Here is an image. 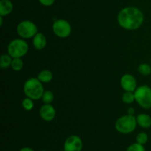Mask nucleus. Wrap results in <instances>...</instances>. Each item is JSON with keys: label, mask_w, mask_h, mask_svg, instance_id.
I'll list each match as a JSON object with an SVG mask.
<instances>
[{"label": "nucleus", "mask_w": 151, "mask_h": 151, "mask_svg": "<svg viewBox=\"0 0 151 151\" xmlns=\"http://www.w3.org/2000/svg\"><path fill=\"white\" fill-rule=\"evenodd\" d=\"M13 58L9 54H2L0 57V67L2 69H6L11 67Z\"/></svg>", "instance_id": "nucleus-15"}, {"label": "nucleus", "mask_w": 151, "mask_h": 151, "mask_svg": "<svg viewBox=\"0 0 151 151\" xmlns=\"http://www.w3.org/2000/svg\"><path fill=\"white\" fill-rule=\"evenodd\" d=\"M41 151H46V150H41Z\"/></svg>", "instance_id": "nucleus-27"}, {"label": "nucleus", "mask_w": 151, "mask_h": 151, "mask_svg": "<svg viewBox=\"0 0 151 151\" xmlns=\"http://www.w3.org/2000/svg\"><path fill=\"white\" fill-rule=\"evenodd\" d=\"M22 105L25 110H27V111L32 110L34 107L33 100H32V99H30V98L26 97L25 99H23V101H22Z\"/></svg>", "instance_id": "nucleus-20"}, {"label": "nucleus", "mask_w": 151, "mask_h": 151, "mask_svg": "<svg viewBox=\"0 0 151 151\" xmlns=\"http://www.w3.org/2000/svg\"><path fill=\"white\" fill-rule=\"evenodd\" d=\"M19 151H35L32 148L29 147H24L21 148Z\"/></svg>", "instance_id": "nucleus-25"}, {"label": "nucleus", "mask_w": 151, "mask_h": 151, "mask_svg": "<svg viewBox=\"0 0 151 151\" xmlns=\"http://www.w3.org/2000/svg\"><path fill=\"white\" fill-rule=\"evenodd\" d=\"M3 24V16H0V26H2Z\"/></svg>", "instance_id": "nucleus-26"}, {"label": "nucleus", "mask_w": 151, "mask_h": 151, "mask_svg": "<svg viewBox=\"0 0 151 151\" xmlns=\"http://www.w3.org/2000/svg\"><path fill=\"white\" fill-rule=\"evenodd\" d=\"M136 140H137V143L145 145V144H147V141H148V136L145 132H140L137 135Z\"/></svg>", "instance_id": "nucleus-21"}, {"label": "nucleus", "mask_w": 151, "mask_h": 151, "mask_svg": "<svg viewBox=\"0 0 151 151\" xmlns=\"http://www.w3.org/2000/svg\"><path fill=\"white\" fill-rule=\"evenodd\" d=\"M24 93L25 96L30 98L32 100H38L42 98L44 93V86L38 78L32 77L27 80L24 84Z\"/></svg>", "instance_id": "nucleus-2"}, {"label": "nucleus", "mask_w": 151, "mask_h": 151, "mask_svg": "<svg viewBox=\"0 0 151 151\" xmlns=\"http://www.w3.org/2000/svg\"><path fill=\"white\" fill-rule=\"evenodd\" d=\"M138 71L141 75L144 76H147L151 74V67L150 65L146 63L140 64L138 67Z\"/></svg>", "instance_id": "nucleus-18"}, {"label": "nucleus", "mask_w": 151, "mask_h": 151, "mask_svg": "<svg viewBox=\"0 0 151 151\" xmlns=\"http://www.w3.org/2000/svg\"><path fill=\"white\" fill-rule=\"evenodd\" d=\"M137 126V118L134 115H127L119 117L115 122V129L122 134H129L136 130Z\"/></svg>", "instance_id": "nucleus-3"}, {"label": "nucleus", "mask_w": 151, "mask_h": 151, "mask_svg": "<svg viewBox=\"0 0 151 151\" xmlns=\"http://www.w3.org/2000/svg\"><path fill=\"white\" fill-rule=\"evenodd\" d=\"M47 40L46 36L42 33H38L35 36L32 38V44L36 50H41L45 48L47 46Z\"/></svg>", "instance_id": "nucleus-11"}, {"label": "nucleus", "mask_w": 151, "mask_h": 151, "mask_svg": "<svg viewBox=\"0 0 151 151\" xmlns=\"http://www.w3.org/2000/svg\"><path fill=\"white\" fill-rule=\"evenodd\" d=\"M137 124L142 128H149L151 127V117L146 113H140L137 117Z\"/></svg>", "instance_id": "nucleus-13"}, {"label": "nucleus", "mask_w": 151, "mask_h": 151, "mask_svg": "<svg viewBox=\"0 0 151 151\" xmlns=\"http://www.w3.org/2000/svg\"><path fill=\"white\" fill-rule=\"evenodd\" d=\"M120 85L125 92H134L137 88V79L131 74H124L120 78Z\"/></svg>", "instance_id": "nucleus-9"}, {"label": "nucleus", "mask_w": 151, "mask_h": 151, "mask_svg": "<svg viewBox=\"0 0 151 151\" xmlns=\"http://www.w3.org/2000/svg\"><path fill=\"white\" fill-rule=\"evenodd\" d=\"M134 113H135V110H134V108L132 107H130L128 109V114L131 115H134Z\"/></svg>", "instance_id": "nucleus-24"}, {"label": "nucleus", "mask_w": 151, "mask_h": 151, "mask_svg": "<svg viewBox=\"0 0 151 151\" xmlns=\"http://www.w3.org/2000/svg\"><path fill=\"white\" fill-rule=\"evenodd\" d=\"M29 45L23 38H15L9 43L7 46V54L13 59L22 58L27 53Z\"/></svg>", "instance_id": "nucleus-4"}, {"label": "nucleus", "mask_w": 151, "mask_h": 151, "mask_svg": "<svg viewBox=\"0 0 151 151\" xmlns=\"http://www.w3.org/2000/svg\"><path fill=\"white\" fill-rule=\"evenodd\" d=\"M41 99L44 104H51L54 101V93L51 90H45Z\"/></svg>", "instance_id": "nucleus-19"}, {"label": "nucleus", "mask_w": 151, "mask_h": 151, "mask_svg": "<svg viewBox=\"0 0 151 151\" xmlns=\"http://www.w3.org/2000/svg\"><path fill=\"white\" fill-rule=\"evenodd\" d=\"M13 4L10 0H1L0 1V16H6L13 12Z\"/></svg>", "instance_id": "nucleus-12"}, {"label": "nucleus", "mask_w": 151, "mask_h": 151, "mask_svg": "<svg viewBox=\"0 0 151 151\" xmlns=\"http://www.w3.org/2000/svg\"><path fill=\"white\" fill-rule=\"evenodd\" d=\"M126 151H145L144 145L140 144L139 143H134L128 146Z\"/></svg>", "instance_id": "nucleus-22"}, {"label": "nucleus", "mask_w": 151, "mask_h": 151, "mask_svg": "<svg viewBox=\"0 0 151 151\" xmlns=\"http://www.w3.org/2000/svg\"><path fill=\"white\" fill-rule=\"evenodd\" d=\"M37 78L42 83H49L52 80L53 73L50 70H43L38 74Z\"/></svg>", "instance_id": "nucleus-14"}, {"label": "nucleus", "mask_w": 151, "mask_h": 151, "mask_svg": "<svg viewBox=\"0 0 151 151\" xmlns=\"http://www.w3.org/2000/svg\"><path fill=\"white\" fill-rule=\"evenodd\" d=\"M39 115L44 121H51L55 118L56 110L51 104H44L40 108Z\"/></svg>", "instance_id": "nucleus-10"}, {"label": "nucleus", "mask_w": 151, "mask_h": 151, "mask_svg": "<svg viewBox=\"0 0 151 151\" xmlns=\"http://www.w3.org/2000/svg\"><path fill=\"white\" fill-rule=\"evenodd\" d=\"M39 3L42 4L43 6L45 7H50V6L53 5L55 1V0H38Z\"/></svg>", "instance_id": "nucleus-23"}, {"label": "nucleus", "mask_w": 151, "mask_h": 151, "mask_svg": "<svg viewBox=\"0 0 151 151\" xmlns=\"http://www.w3.org/2000/svg\"><path fill=\"white\" fill-rule=\"evenodd\" d=\"M52 31L55 35L59 38H67L72 33V26L68 21L59 19L53 22Z\"/></svg>", "instance_id": "nucleus-7"}, {"label": "nucleus", "mask_w": 151, "mask_h": 151, "mask_svg": "<svg viewBox=\"0 0 151 151\" xmlns=\"http://www.w3.org/2000/svg\"><path fill=\"white\" fill-rule=\"evenodd\" d=\"M135 101L144 109L151 108V87L147 85L137 87L134 91Z\"/></svg>", "instance_id": "nucleus-5"}, {"label": "nucleus", "mask_w": 151, "mask_h": 151, "mask_svg": "<svg viewBox=\"0 0 151 151\" xmlns=\"http://www.w3.org/2000/svg\"><path fill=\"white\" fill-rule=\"evenodd\" d=\"M83 144L80 136L72 135L66 139L63 145L64 151H82Z\"/></svg>", "instance_id": "nucleus-8"}, {"label": "nucleus", "mask_w": 151, "mask_h": 151, "mask_svg": "<svg viewBox=\"0 0 151 151\" xmlns=\"http://www.w3.org/2000/svg\"><path fill=\"white\" fill-rule=\"evenodd\" d=\"M145 16L138 7L129 6L122 8L117 16L118 24L121 28L128 30L139 29L144 22Z\"/></svg>", "instance_id": "nucleus-1"}, {"label": "nucleus", "mask_w": 151, "mask_h": 151, "mask_svg": "<svg viewBox=\"0 0 151 151\" xmlns=\"http://www.w3.org/2000/svg\"><path fill=\"white\" fill-rule=\"evenodd\" d=\"M16 32L23 39L33 38L38 33L36 25L29 20H24L19 22L16 27Z\"/></svg>", "instance_id": "nucleus-6"}, {"label": "nucleus", "mask_w": 151, "mask_h": 151, "mask_svg": "<svg viewBox=\"0 0 151 151\" xmlns=\"http://www.w3.org/2000/svg\"><path fill=\"white\" fill-rule=\"evenodd\" d=\"M122 101L125 104H132L135 102V95L134 92H125L122 96Z\"/></svg>", "instance_id": "nucleus-17"}, {"label": "nucleus", "mask_w": 151, "mask_h": 151, "mask_svg": "<svg viewBox=\"0 0 151 151\" xmlns=\"http://www.w3.org/2000/svg\"><path fill=\"white\" fill-rule=\"evenodd\" d=\"M11 68L14 71L19 72L22 70L24 68V62L22 59V58H16L13 59L11 63Z\"/></svg>", "instance_id": "nucleus-16"}]
</instances>
